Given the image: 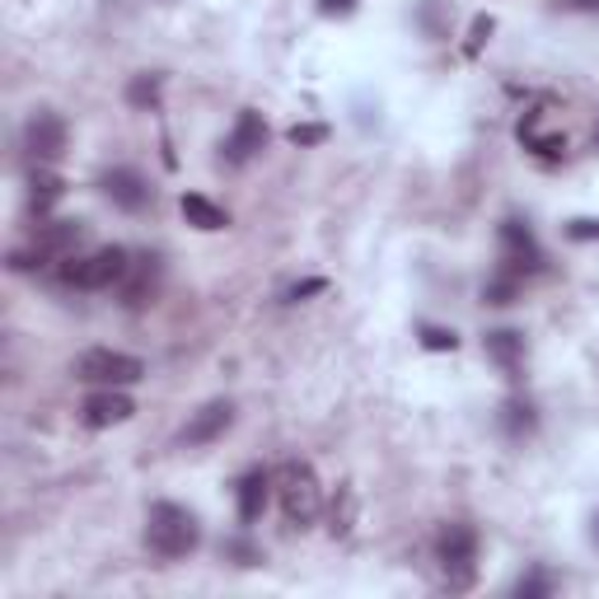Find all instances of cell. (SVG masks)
Here are the masks:
<instances>
[{
  "mask_svg": "<svg viewBox=\"0 0 599 599\" xmlns=\"http://www.w3.org/2000/svg\"><path fill=\"white\" fill-rule=\"evenodd\" d=\"M80 239H85V225H80V221H43V225L33 230V249L29 253H14L10 267H19V272H29V267H56V263H66V258H75Z\"/></svg>",
  "mask_w": 599,
  "mask_h": 599,
  "instance_id": "5",
  "label": "cell"
},
{
  "mask_svg": "<svg viewBox=\"0 0 599 599\" xmlns=\"http://www.w3.org/2000/svg\"><path fill=\"white\" fill-rule=\"evenodd\" d=\"M435 563H441L450 590H469L477 581V529L454 521L435 534Z\"/></svg>",
  "mask_w": 599,
  "mask_h": 599,
  "instance_id": "4",
  "label": "cell"
},
{
  "mask_svg": "<svg viewBox=\"0 0 599 599\" xmlns=\"http://www.w3.org/2000/svg\"><path fill=\"white\" fill-rule=\"evenodd\" d=\"M123 305L127 309H141V305H150L155 300V291H159V258L155 253H141V258H132V267H127V276H123Z\"/></svg>",
  "mask_w": 599,
  "mask_h": 599,
  "instance_id": "12",
  "label": "cell"
},
{
  "mask_svg": "<svg viewBox=\"0 0 599 599\" xmlns=\"http://www.w3.org/2000/svg\"><path fill=\"white\" fill-rule=\"evenodd\" d=\"M146 544L155 557H165V563H178V557L197 553L202 544V525H197V515L178 502H155L150 515H146Z\"/></svg>",
  "mask_w": 599,
  "mask_h": 599,
  "instance_id": "1",
  "label": "cell"
},
{
  "mask_svg": "<svg viewBox=\"0 0 599 599\" xmlns=\"http://www.w3.org/2000/svg\"><path fill=\"white\" fill-rule=\"evenodd\" d=\"M422 347L427 351H454L459 347V337L450 328H435V324H422Z\"/></svg>",
  "mask_w": 599,
  "mask_h": 599,
  "instance_id": "22",
  "label": "cell"
},
{
  "mask_svg": "<svg viewBox=\"0 0 599 599\" xmlns=\"http://www.w3.org/2000/svg\"><path fill=\"white\" fill-rule=\"evenodd\" d=\"M356 10V0H318V14H351Z\"/></svg>",
  "mask_w": 599,
  "mask_h": 599,
  "instance_id": "27",
  "label": "cell"
},
{
  "mask_svg": "<svg viewBox=\"0 0 599 599\" xmlns=\"http://www.w3.org/2000/svg\"><path fill=\"white\" fill-rule=\"evenodd\" d=\"M502 272L511 276H534V272H544V249H538V239L521 225V221H506L502 225Z\"/></svg>",
  "mask_w": 599,
  "mask_h": 599,
  "instance_id": "7",
  "label": "cell"
},
{
  "mask_svg": "<svg viewBox=\"0 0 599 599\" xmlns=\"http://www.w3.org/2000/svg\"><path fill=\"white\" fill-rule=\"evenodd\" d=\"M521 141H525L534 155H567V136H557V132H538V113L529 117V123H521Z\"/></svg>",
  "mask_w": 599,
  "mask_h": 599,
  "instance_id": "18",
  "label": "cell"
},
{
  "mask_svg": "<svg viewBox=\"0 0 599 599\" xmlns=\"http://www.w3.org/2000/svg\"><path fill=\"white\" fill-rule=\"evenodd\" d=\"M521 286H525L521 276H511V272L496 267V276L483 286V300H487V305H515V295H521Z\"/></svg>",
  "mask_w": 599,
  "mask_h": 599,
  "instance_id": "19",
  "label": "cell"
},
{
  "mask_svg": "<svg viewBox=\"0 0 599 599\" xmlns=\"http://www.w3.org/2000/svg\"><path fill=\"white\" fill-rule=\"evenodd\" d=\"M29 188H33L29 197H33V211H38V216H48L56 202H62V192H66L62 178H56L52 169H43V165H38V174L29 178Z\"/></svg>",
  "mask_w": 599,
  "mask_h": 599,
  "instance_id": "17",
  "label": "cell"
},
{
  "mask_svg": "<svg viewBox=\"0 0 599 599\" xmlns=\"http://www.w3.org/2000/svg\"><path fill=\"white\" fill-rule=\"evenodd\" d=\"M286 136L295 146H314V141H324V136H328V127H291Z\"/></svg>",
  "mask_w": 599,
  "mask_h": 599,
  "instance_id": "24",
  "label": "cell"
},
{
  "mask_svg": "<svg viewBox=\"0 0 599 599\" xmlns=\"http://www.w3.org/2000/svg\"><path fill=\"white\" fill-rule=\"evenodd\" d=\"M98 192L108 197L113 207H123V211H146L150 207V183L136 169H108L104 178H98Z\"/></svg>",
  "mask_w": 599,
  "mask_h": 599,
  "instance_id": "10",
  "label": "cell"
},
{
  "mask_svg": "<svg viewBox=\"0 0 599 599\" xmlns=\"http://www.w3.org/2000/svg\"><path fill=\"white\" fill-rule=\"evenodd\" d=\"M127 104L132 108H155L159 104V75H136L127 85Z\"/></svg>",
  "mask_w": 599,
  "mask_h": 599,
  "instance_id": "20",
  "label": "cell"
},
{
  "mask_svg": "<svg viewBox=\"0 0 599 599\" xmlns=\"http://www.w3.org/2000/svg\"><path fill=\"white\" fill-rule=\"evenodd\" d=\"M85 427H94V431H104V427H123L127 417L136 412V403L123 393V389H98V393H90L85 398Z\"/></svg>",
  "mask_w": 599,
  "mask_h": 599,
  "instance_id": "13",
  "label": "cell"
},
{
  "mask_svg": "<svg viewBox=\"0 0 599 599\" xmlns=\"http://www.w3.org/2000/svg\"><path fill=\"white\" fill-rule=\"evenodd\" d=\"M267 487H272V477H267L263 469H253V473L239 477L234 496H239V521H244V525H253L258 515H263V506H267Z\"/></svg>",
  "mask_w": 599,
  "mask_h": 599,
  "instance_id": "15",
  "label": "cell"
},
{
  "mask_svg": "<svg viewBox=\"0 0 599 599\" xmlns=\"http://www.w3.org/2000/svg\"><path fill=\"white\" fill-rule=\"evenodd\" d=\"M318 291H328L324 276H314V282H300V286H291V291H286V300H305V295H318Z\"/></svg>",
  "mask_w": 599,
  "mask_h": 599,
  "instance_id": "25",
  "label": "cell"
},
{
  "mask_svg": "<svg viewBox=\"0 0 599 599\" xmlns=\"http://www.w3.org/2000/svg\"><path fill=\"white\" fill-rule=\"evenodd\" d=\"M548 590H553V581H548V576H538V571H529V576L515 581V595H548Z\"/></svg>",
  "mask_w": 599,
  "mask_h": 599,
  "instance_id": "23",
  "label": "cell"
},
{
  "mask_svg": "<svg viewBox=\"0 0 599 599\" xmlns=\"http://www.w3.org/2000/svg\"><path fill=\"white\" fill-rule=\"evenodd\" d=\"M230 422H234V403H230V398H216V403H207V408L183 427V435H178V441H183V445H211V441H221V435L230 431Z\"/></svg>",
  "mask_w": 599,
  "mask_h": 599,
  "instance_id": "11",
  "label": "cell"
},
{
  "mask_svg": "<svg viewBox=\"0 0 599 599\" xmlns=\"http://www.w3.org/2000/svg\"><path fill=\"white\" fill-rule=\"evenodd\" d=\"M483 33H492V19H477V24H473V43H469V56H473L477 48H483Z\"/></svg>",
  "mask_w": 599,
  "mask_h": 599,
  "instance_id": "29",
  "label": "cell"
},
{
  "mask_svg": "<svg viewBox=\"0 0 599 599\" xmlns=\"http://www.w3.org/2000/svg\"><path fill=\"white\" fill-rule=\"evenodd\" d=\"M183 221L192 225V230H207V234H216V230H225L230 225V216L211 202V197H202V192H188L183 197Z\"/></svg>",
  "mask_w": 599,
  "mask_h": 599,
  "instance_id": "16",
  "label": "cell"
},
{
  "mask_svg": "<svg viewBox=\"0 0 599 599\" xmlns=\"http://www.w3.org/2000/svg\"><path fill=\"white\" fill-rule=\"evenodd\" d=\"M502 412H506V417H502V427H506L511 435H529V431H534V408L521 403V398H515V403H506Z\"/></svg>",
  "mask_w": 599,
  "mask_h": 599,
  "instance_id": "21",
  "label": "cell"
},
{
  "mask_svg": "<svg viewBox=\"0 0 599 599\" xmlns=\"http://www.w3.org/2000/svg\"><path fill=\"white\" fill-rule=\"evenodd\" d=\"M590 538H595V544H599V515H595V521H590Z\"/></svg>",
  "mask_w": 599,
  "mask_h": 599,
  "instance_id": "30",
  "label": "cell"
},
{
  "mask_svg": "<svg viewBox=\"0 0 599 599\" xmlns=\"http://www.w3.org/2000/svg\"><path fill=\"white\" fill-rule=\"evenodd\" d=\"M127 267H132L127 249H94V253H75L66 263H56L52 276L66 291H113V286H123Z\"/></svg>",
  "mask_w": 599,
  "mask_h": 599,
  "instance_id": "2",
  "label": "cell"
},
{
  "mask_svg": "<svg viewBox=\"0 0 599 599\" xmlns=\"http://www.w3.org/2000/svg\"><path fill=\"white\" fill-rule=\"evenodd\" d=\"M267 146V123H263V113H253L244 108L234 117V127L225 136V146H221V159L225 165H249V159Z\"/></svg>",
  "mask_w": 599,
  "mask_h": 599,
  "instance_id": "8",
  "label": "cell"
},
{
  "mask_svg": "<svg viewBox=\"0 0 599 599\" xmlns=\"http://www.w3.org/2000/svg\"><path fill=\"white\" fill-rule=\"evenodd\" d=\"M75 379L98 385V389H127L136 379H146V361H136L127 351H113V347H94L75 361Z\"/></svg>",
  "mask_w": 599,
  "mask_h": 599,
  "instance_id": "6",
  "label": "cell"
},
{
  "mask_svg": "<svg viewBox=\"0 0 599 599\" xmlns=\"http://www.w3.org/2000/svg\"><path fill=\"white\" fill-rule=\"evenodd\" d=\"M487 356H492V361L496 366H502L511 379L515 375H521V366H525V337L521 333H515V328H496V333H487Z\"/></svg>",
  "mask_w": 599,
  "mask_h": 599,
  "instance_id": "14",
  "label": "cell"
},
{
  "mask_svg": "<svg viewBox=\"0 0 599 599\" xmlns=\"http://www.w3.org/2000/svg\"><path fill=\"white\" fill-rule=\"evenodd\" d=\"M567 234L571 239H599V221H571Z\"/></svg>",
  "mask_w": 599,
  "mask_h": 599,
  "instance_id": "28",
  "label": "cell"
},
{
  "mask_svg": "<svg viewBox=\"0 0 599 599\" xmlns=\"http://www.w3.org/2000/svg\"><path fill=\"white\" fill-rule=\"evenodd\" d=\"M557 10H567V14H599V0H557Z\"/></svg>",
  "mask_w": 599,
  "mask_h": 599,
  "instance_id": "26",
  "label": "cell"
},
{
  "mask_svg": "<svg viewBox=\"0 0 599 599\" xmlns=\"http://www.w3.org/2000/svg\"><path fill=\"white\" fill-rule=\"evenodd\" d=\"M276 502H282V515L295 529H309L324 511V492H318V477L309 464L300 459H286L282 473H276Z\"/></svg>",
  "mask_w": 599,
  "mask_h": 599,
  "instance_id": "3",
  "label": "cell"
},
{
  "mask_svg": "<svg viewBox=\"0 0 599 599\" xmlns=\"http://www.w3.org/2000/svg\"><path fill=\"white\" fill-rule=\"evenodd\" d=\"M24 150L38 159V165L62 159V150H66V123L56 113H33L29 127H24Z\"/></svg>",
  "mask_w": 599,
  "mask_h": 599,
  "instance_id": "9",
  "label": "cell"
}]
</instances>
